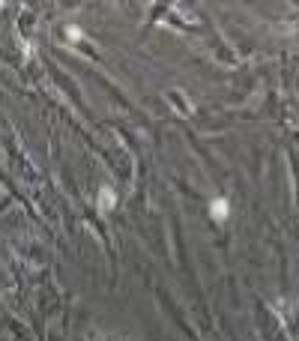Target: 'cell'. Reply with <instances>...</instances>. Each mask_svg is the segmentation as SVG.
<instances>
[{
    "instance_id": "cell-1",
    "label": "cell",
    "mask_w": 299,
    "mask_h": 341,
    "mask_svg": "<svg viewBox=\"0 0 299 341\" xmlns=\"http://www.w3.org/2000/svg\"><path fill=\"white\" fill-rule=\"evenodd\" d=\"M209 212H212V219H228L231 206H228V201H225V198H216V201H212V206H209Z\"/></svg>"
},
{
    "instance_id": "cell-2",
    "label": "cell",
    "mask_w": 299,
    "mask_h": 341,
    "mask_svg": "<svg viewBox=\"0 0 299 341\" xmlns=\"http://www.w3.org/2000/svg\"><path fill=\"white\" fill-rule=\"evenodd\" d=\"M99 201H102V206H105V209H111V206H114V192H111V189H108V186H105V189H102Z\"/></svg>"
}]
</instances>
